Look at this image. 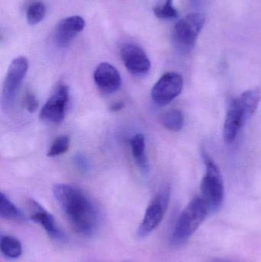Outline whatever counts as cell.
Returning <instances> with one entry per match:
<instances>
[{
  "mask_svg": "<svg viewBox=\"0 0 261 262\" xmlns=\"http://www.w3.org/2000/svg\"><path fill=\"white\" fill-rule=\"evenodd\" d=\"M55 200L77 233L91 235L98 227L99 216L91 200L75 186L58 183L53 186Z\"/></svg>",
  "mask_w": 261,
  "mask_h": 262,
  "instance_id": "1",
  "label": "cell"
},
{
  "mask_svg": "<svg viewBox=\"0 0 261 262\" xmlns=\"http://www.w3.org/2000/svg\"><path fill=\"white\" fill-rule=\"evenodd\" d=\"M209 210L202 197L193 199L179 215L172 232L173 244L179 245L186 242L200 227Z\"/></svg>",
  "mask_w": 261,
  "mask_h": 262,
  "instance_id": "2",
  "label": "cell"
},
{
  "mask_svg": "<svg viewBox=\"0 0 261 262\" xmlns=\"http://www.w3.org/2000/svg\"><path fill=\"white\" fill-rule=\"evenodd\" d=\"M202 155L206 169L201 183L202 199L206 203L209 212H216L223 203V178L219 166L207 152L202 151Z\"/></svg>",
  "mask_w": 261,
  "mask_h": 262,
  "instance_id": "3",
  "label": "cell"
},
{
  "mask_svg": "<svg viewBox=\"0 0 261 262\" xmlns=\"http://www.w3.org/2000/svg\"><path fill=\"white\" fill-rule=\"evenodd\" d=\"M205 18L200 12H193L179 20L173 32V39L178 50L188 53L193 50L205 25Z\"/></svg>",
  "mask_w": 261,
  "mask_h": 262,
  "instance_id": "4",
  "label": "cell"
},
{
  "mask_svg": "<svg viewBox=\"0 0 261 262\" xmlns=\"http://www.w3.org/2000/svg\"><path fill=\"white\" fill-rule=\"evenodd\" d=\"M170 200V187L165 186L156 194L146 210L142 223L136 232L139 238L148 236L160 225L168 209Z\"/></svg>",
  "mask_w": 261,
  "mask_h": 262,
  "instance_id": "5",
  "label": "cell"
},
{
  "mask_svg": "<svg viewBox=\"0 0 261 262\" xmlns=\"http://www.w3.org/2000/svg\"><path fill=\"white\" fill-rule=\"evenodd\" d=\"M29 69V61L24 56L15 58L11 62L3 88L2 104L5 108H9L13 104L18 88L24 79Z\"/></svg>",
  "mask_w": 261,
  "mask_h": 262,
  "instance_id": "6",
  "label": "cell"
},
{
  "mask_svg": "<svg viewBox=\"0 0 261 262\" xmlns=\"http://www.w3.org/2000/svg\"><path fill=\"white\" fill-rule=\"evenodd\" d=\"M183 86L182 75L177 72H167L153 86L152 99L157 105H167L182 93Z\"/></svg>",
  "mask_w": 261,
  "mask_h": 262,
  "instance_id": "7",
  "label": "cell"
},
{
  "mask_svg": "<svg viewBox=\"0 0 261 262\" xmlns=\"http://www.w3.org/2000/svg\"><path fill=\"white\" fill-rule=\"evenodd\" d=\"M69 101V89L61 84L57 88L55 93L48 100L40 112V118L45 122L58 124L64 119L67 102Z\"/></svg>",
  "mask_w": 261,
  "mask_h": 262,
  "instance_id": "8",
  "label": "cell"
},
{
  "mask_svg": "<svg viewBox=\"0 0 261 262\" xmlns=\"http://www.w3.org/2000/svg\"><path fill=\"white\" fill-rule=\"evenodd\" d=\"M121 58L127 70L134 75H146L150 71L151 63L142 48L133 43L123 46Z\"/></svg>",
  "mask_w": 261,
  "mask_h": 262,
  "instance_id": "9",
  "label": "cell"
},
{
  "mask_svg": "<svg viewBox=\"0 0 261 262\" xmlns=\"http://www.w3.org/2000/svg\"><path fill=\"white\" fill-rule=\"evenodd\" d=\"M28 206L31 220L40 225L52 239L59 242L66 239L64 232L60 229L52 214L34 200H30Z\"/></svg>",
  "mask_w": 261,
  "mask_h": 262,
  "instance_id": "10",
  "label": "cell"
},
{
  "mask_svg": "<svg viewBox=\"0 0 261 262\" xmlns=\"http://www.w3.org/2000/svg\"><path fill=\"white\" fill-rule=\"evenodd\" d=\"M248 119L239 98L233 100L224 122L223 137L227 143H232L235 140Z\"/></svg>",
  "mask_w": 261,
  "mask_h": 262,
  "instance_id": "11",
  "label": "cell"
},
{
  "mask_svg": "<svg viewBox=\"0 0 261 262\" xmlns=\"http://www.w3.org/2000/svg\"><path fill=\"white\" fill-rule=\"evenodd\" d=\"M85 27V21L79 15L67 17L57 25L54 39L59 47H67Z\"/></svg>",
  "mask_w": 261,
  "mask_h": 262,
  "instance_id": "12",
  "label": "cell"
},
{
  "mask_svg": "<svg viewBox=\"0 0 261 262\" xmlns=\"http://www.w3.org/2000/svg\"><path fill=\"white\" fill-rule=\"evenodd\" d=\"M95 84L102 92L107 94L114 93L121 86V75L116 68L110 63H101L93 74Z\"/></svg>",
  "mask_w": 261,
  "mask_h": 262,
  "instance_id": "13",
  "label": "cell"
},
{
  "mask_svg": "<svg viewBox=\"0 0 261 262\" xmlns=\"http://www.w3.org/2000/svg\"><path fill=\"white\" fill-rule=\"evenodd\" d=\"M132 154L136 165L144 174H148L150 171L148 157L146 154V139L144 134H137L130 140Z\"/></svg>",
  "mask_w": 261,
  "mask_h": 262,
  "instance_id": "14",
  "label": "cell"
},
{
  "mask_svg": "<svg viewBox=\"0 0 261 262\" xmlns=\"http://www.w3.org/2000/svg\"><path fill=\"white\" fill-rule=\"evenodd\" d=\"M2 254L8 259H18L22 253V246L18 238L11 235H3L0 240Z\"/></svg>",
  "mask_w": 261,
  "mask_h": 262,
  "instance_id": "15",
  "label": "cell"
},
{
  "mask_svg": "<svg viewBox=\"0 0 261 262\" xmlns=\"http://www.w3.org/2000/svg\"><path fill=\"white\" fill-rule=\"evenodd\" d=\"M248 118H251L258 107L261 99L260 89H253L244 92L239 98Z\"/></svg>",
  "mask_w": 261,
  "mask_h": 262,
  "instance_id": "16",
  "label": "cell"
},
{
  "mask_svg": "<svg viewBox=\"0 0 261 262\" xmlns=\"http://www.w3.org/2000/svg\"><path fill=\"white\" fill-rule=\"evenodd\" d=\"M0 215L2 219L13 221H24L26 217L22 212L12 203L3 192L0 194Z\"/></svg>",
  "mask_w": 261,
  "mask_h": 262,
  "instance_id": "17",
  "label": "cell"
},
{
  "mask_svg": "<svg viewBox=\"0 0 261 262\" xmlns=\"http://www.w3.org/2000/svg\"><path fill=\"white\" fill-rule=\"evenodd\" d=\"M162 126L168 130L178 132L184 126V116L182 112L177 109L169 111L161 118Z\"/></svg>",
  "mask_w": 261,
  "mask_h": 262,
  "instance_id": "18",
  "label": "cell"
},
{
  "mask_svg": "<svg viewBox=\"0 0 261 262\" xmlns=\"http://www.w3.org/2000/svg\"><path fill=\"white\" fill-rule=\"evenodd\" d=\"M46 8L44 3L36 2L29 6L27 11L28 23L30 25H36L42 21L45 16Z\"/></svg>",
  "mask_w": 261,
  "mask_h": 262,
  "instance_id": "19",
  "label": "cell"
},
{
  "mask_svg": "<svg viewBox=\"0 0 261 262\" xmlns=\"http://www.w3.org/2000/svg\"><path fill=\"white\" fill-rule=\"evenodd\" d=\"M154 13L160 19H173L179 16L178 11L173 6V0H165L163 4L155 7Z\"/></svg>",
  "mask_w": 261,
  "mask_h": 262,
  "instance_id": "20",
  "label": "cell"
},
{
  "mask_svg": "<svg viewBox=\"0 0 261 262\" xmlns=\"http://www.w3.org/2000/svg\"><path fill=\"white\" fill-rule=\"evenodd\" d=\"M69 146H70V139L67 136L58 137L52 143L48 152V157H55L62 155L68 150Z\"/></svg>",
  "mask_w": 261,
  "mask_h": 262,
  "instance_id": "21",
  "label": "cell"
},
{
  "mask_svg": "<svg viewBox=\"0 0 261 262\" xmlns=\"http://www.w3.org/2000/svg\"><path fill=\"white\" fill-rule=\"evenodd\" d=\"M23 106L29 113H34L38 108V101L32 92H26L23 99Z\"/></svg>",
  "mask_w": 261,
  "mask_h": 262,
  "instance_id": "22",
  "label": "cell"
},
{
  "mask_svg": "<svg viewBox=\"0 0 261 262\" xmlns=\"http://www.w3.org/2000/svg\"><path fill=\"white\" fill-rule=\"evenodd\" d=\"M74 161H75L77 167L83 172H87L90 169V165H89L87 158L82 154H78V155L75 156Z\"/></svg>",
  "mask_w": 261,
  "mask_h": 262,
  "instance_id": "23",
  "label": "cell"
},
{
  "mask_svg": "<svg viewBox=\"0 0 261 262\" xmlns=\"http://www.w3.org/2000/svg\"><path fill=\"white\" fill-rule=\"evenodd\" d=\"M124 104L123 102L114 103L113 105L110 107V111L113 112H117L124 108Z\"/></svg>",
  "mask_w": 261,
  "mask_h": 262,
  "instance_id": "24",
  "label": "cell"
},
{
  "mask_svg": "<svg viewBox=\"0 0 261 262\" xmlns=\"http://www.w3.org/2000/svg\"><path fill=\"white\" fill-rule=\"evenodd\" d=\"M190 4L193 6H198L200 5L201 0H188Z\"/></svg>",
  "mask_w": 261,
  "mask_h": 262,
  "instance_id": "25",
  "label": "cell"
}]
</instances>
